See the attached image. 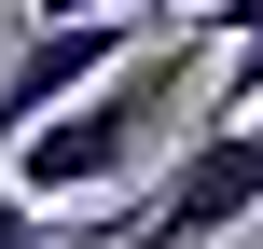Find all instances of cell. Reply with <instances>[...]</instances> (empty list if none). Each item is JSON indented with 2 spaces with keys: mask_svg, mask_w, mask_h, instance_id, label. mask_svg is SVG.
Listing matches in <instances>:
<instances>
[{
  "mask_svg": "<svg viewBox=\"0 0 263 249\" xmlns=\"http://www.w3.org/2000/svg\"><path fill=\"white\" fill-rule=\"evenodd\" d=\"M250 208H263V125H194V139L166 152L153 208L83 222V249H208V236H236Z\"/></svg>",
  "mask_w": 263,
  "mask_h": 249,
  "instance_id": "obj_2",
  "label": "cell"
},
{
  "mask_svg": "<svg viewBox=\"0 0 263 249\" xmlns=\"http://www.w3.org/2000/svg\"><path fill=\"white\" fill-rule=\"evenodd\" d=\"M208 69H222V42H208V14H180V28H153L83 111H55L42 139H14V194L28 208H83V194H125L166 139H194V111H208Z\"/></svg>",
  "mask_w": 263,
  "mask_h": 249,
  "instance_id": "obj_1",
  "label": "cell"
},
{
  "mask_svg": "<svg viewBox=\"0 0 263 249\" xmlns=\"http://www.w3.org/2000/svg\"><path fill=\"white\" fill-rule=\"evenodd\" d=\"M0 249H83V222H69V208H28L14 166H0Z\"/></svg>",
  "mask_w": 263,
  "mask_h": 249,
  "instance_id": "obj_4",
  "label": "cell"
},
{
  "mask_svg": "<svg viewBox=\"0 0 263 249\" xmlns=\"http://www.w3.org/2000/svg\"><path fill=\"white\" fill-rule=\"evenodd\" d=\"M111 14H139V28H180V0H111Z\"/></svg>",
  "mask_w": 263,
  "mask_h": 249,
  "instance_id": "obj_5",
  "label": "cell"
},
{
  "mask_svg": "<svg viewBox=\"0 0 263 249\" xmlns=\"http://www.w3.org/2000/svg\"><path fill=\"white\" fill-rule=\"evenodd\" d=\"M139 42H153L139 14H83V28H28V42H14V69H0V152H14V139H42L55 111H83V97H97V83H111V69L139 55Z\"/></svg>",
  "mask_w": 263,
  "mask_h": 249,
  "instance_id": "obj_3",
  "label": "cell"
}]
</instances>
